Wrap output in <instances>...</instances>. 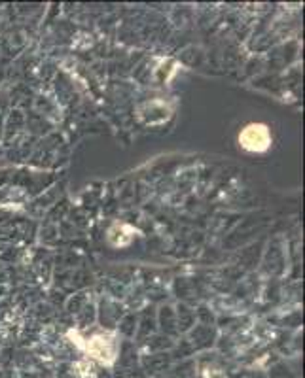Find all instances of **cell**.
Segmentation results:
<instances>
[{
	"label": "cell",
	"instance_id": "obj_1",
	"mask_svg": "<svg viewBox=\"0 0 305 378\" xmlns=\"http://www.w3.org/2000/svg\"><path fill=\"white\" fill-rule=\"evenodd\" d=\"M239 144L250 154H264L272 146V132L264 123H250L239 135Z\"/></svg>",
	"mask_w": 305,
	"mask_h": 378
}]
</instances>
